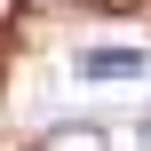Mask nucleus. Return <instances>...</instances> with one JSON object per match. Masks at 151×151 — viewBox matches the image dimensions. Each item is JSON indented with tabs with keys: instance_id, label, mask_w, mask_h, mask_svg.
I'll return each instance as SVG.
<instances>
[{
	"instance_id": "f257e3e1",
	"label": "nucleus",
	"mask_w": 151,
	"mask_h": 151,
	"mask_svg": "<svg viewBox=\"0 0 151 151\" xmlns=\"http://www.w3.org/2000/svg\"><path fill=\"white\" fill-rule=\"evenodd\" d=\"M72 72H80V80H135V72H151V56L143 48H80Z\"/></svg>"
}]
</instances>
